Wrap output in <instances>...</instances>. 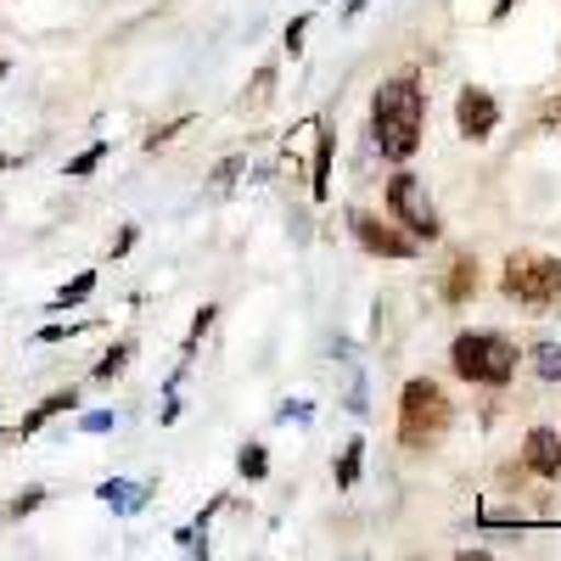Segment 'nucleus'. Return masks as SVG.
Segmentation results:
<instances>
[{"instance_id":"nucleus-19","label":"nucleus","mask_w":561,"mask_h":561,"mask_svg":"<svg viewBox=\"0 0 561 561\" xmlns=\"http://www.w3.org/2000/svg\"><path fill=\"white\" fill-rule=\"evenodd\" d=\"M102 158H107V147H90V152H84V158H73V169H68V174H73V180H79V174H90V169H96V163H102Z\"/></svg>"},{"instance_id":"nucleus-18","label":"nucleus","mask_w":561,"mask_h":561,"mask_svg":"<svg viewBox=\"0 0 561 561\" xmlns=\"http://www.w3.org/2000/svg\"><path fill=\"white\" fill-rule=\"evenodd\" d=\"M185 124H192V118H174V124H163V129H152V135H147V147L158 152V147H163V140H174V135H180Z\"/></svg>"},{"instance_id":"nucleus-4","label":"nucleus","mask_w":561,"mask_h":561,"mask_svg":"<svg viewBox=\"0 0 561 561\" xmlns=\"http://www.w3.org/2000/svg\"><path fill=\"white\" fill-rule=\"evenodd\" d=\"M505 293L528 304V309H550L561 298V259L550 253H511L505 259Z\"/></svg>"},{"instance_id":"nucleus-23","label":"nucleus","mask_w":561,"mask_h":561,"mask_svg":"<svg viewBox=\"0 0 561 561\" xmlns=\"http://www.w3.org/2000/svg\"><path fill=\"white\" fill-rule=\"evenodd\" d=\"M304 28H309V18H298V23L287 28V51H298V39H304Z\"/></svg>"},{"instance_id":"nucleus-2","label":"nucleus","mask_w":561,"mask_h":561,"mask_svg":"<svg viewBox=\"0 0 561 561\" xmlns=\"http://www.w3.org/2000/svg\"><path fill=\"white\" fill-rule=\"evenodd\" d=\"M449 365H455V377L478 382V388H505L517 377V343L500 332H460L449 348Z\"/></svg>"},{"instance_id":"nucleus-15","label":"nucleus","mask_w":561,"mask_h":561,"mask_svg":"<svg viewBox=\"0 0 561 561\" xmlns=\"http://www.w3.org/2000/svg\"><path fill=\"white\" fill-rule=\"evenodd\" d=\"M359 460H365V444H348V449H343V460H337V483H343V489H354V483H359Z\"/></svg>"},{"instance_id":"nucleus-8","label":"nucleus","mask_w":561,"mask_h":561,"mask_svg":"<svg viewBox=\"0 0 561 561\" xmlns=\"http://www.w3.org/2000/svg\"><path fill=\"white\" fill-rule=\"evenodd\" d=\"M523 466L534 478H561V438L550 427H534L528 444H523Z\"/></svg>"},{"instance_id":"nucleus-6","label":"nucleus","mask_w":561,"mask_h":561,"mask_svg":"<svg viewBox=\"0 0 561 561\" xmlns=\"http://www.w3.org/2000/svg\"><path fill=\"white\" fill-rule=\"evenodd\" d=\"M455 124H460L466 140H489L494 124H500V102L489 96V90L466 84V90H460V102H455Z\"/></svg>"},{"instance_id":"nucleus-12","label":"nucleus","mask_w":561,"mask_h":561,"mask_svg":"<svg viewBox=\"0 0 561 561\" xmlns=\"http://www.w3.org/2000/svg\"><path fill=\"white\" fill-rule=\"evenodd\" d=\"M332 192V129H320V147H314V197Z\"/></svg>"},{"instance_id":"nucleus-11","label":"nucleus","mask_w":561,"mask_h":561,"mask_svg":"<svg viewBox=\"0 0 561 561\" xmlns=\"http://www.w3.org/2000/svg\"><path fill=\"white\" fill-rule=\"evenodd\" d=\"M102 500H107L113 511H140V505H147V489H140V483H124V478H113V483H102Z\"/></svg>"},{"instance_id":"nucleus-14","label":"nucleus","mask_w":561,"mask_h":561,"mask_svg":"<svg viewBox=\"0 0 561 561\" xmlns=\"http://www.w3.org/2000/svg\"><path fill=\"white\" fill-rule=\"evenodd\" d=\"M534 370H539L545 382H561V348L556 343H539L534 348Z\"/></svg>"},{"instance_id":"nucleus-21","label":"nucleus","mask_w":561,"mask_h":561,"mask_svg":"<svg viewBox=\"0 0 561 561\" xmlns=\"http://www.w3.org/2000/svg\"><path fill=\"white\" fill-rule=\"evenodd\" d=\"M242 174V158H225L219 169H214V185H230V180H237Z\"/></svg>"},{"instance_id":"nucleus-16","label":"nucleus","mask_w":561,"mask_h":561,"mask_svg":"<svg viewBox=\"0 0 561 561\" xmlns=\"http://www.w3.org/2000/svg\"><path fill=\"white\" fill-rule=\"evenodd\" d=\"M90 287H96V275H90V270H84L79 280H68V287L57 293V309H68V304H84V298H90Z\"/></svg>"},{"instance_id":"nucleus-3","label":"nucleus","mask_w":561,"mask_h":561,"mask_svg":"<svg viewBox=\"0 0 561 561\" xmlns=\"http://www.w3.org/2000/svg\"><path fill=\"white\" fill-rule=\"evenodd\" d=\"M444 427H449V399H444V388H438L433 377L404 382V393H399V444L421 449V444H433Z\"/></svg>"},{"instance_id":"nucleus-1","label":"nucleus","mask_w":561,"mask_h":561,"mask_svg":"<svg viewBox=\"0 0 561 561\" xmlns=\"http://www.w3.org/2000/svg\"><path fill=\"white\" fill-rule=\"evenodd\" d=\"M421 118H427V96H421V84L410 73L404 79H388L377 90V102H370V135H377L382 158L404 163L421 147Z\"/></svg>"},{"instance_id":"nucleus-25","label":"nucleus","mask_w":561,"mask_h":561,"mask_svg":"<svg viewBox=\"0 0 561 561\" xmlns=\"http://www.w3.org/2000/svg\"><path fill=\"white\" fill-rule=\"evenodd\" d=\"M511 7H517V0H500V7H494V18H505V12H511Z\"/></svg>"},{"instance_id":"nucleus-24","label":"nucleus","mask_w":561,"mask_h":561,"mask_svg":"<svg viewBox=\"0 0 561 561\" xmlns=\"http://www.w3.org/2000/svg\"><path fill=\"white\" fill-rule=\"evenodd\" d=\"M34 505H39V489H28V494H23V500L12 505V517H23V511H34Z\"/></svg>"},{"instance_id":"nucleus-10","label":"nucleus","mask_w":561,"mask_h":561,"mask_svg":"<svg viewBox=\"0 0 561 561\" xmlns=\"http://www.w3.org/2000/svg\"><path fill=\"white\" fill-rule=\"evenodd\" d=\"M73 404H79V393H73V388H68V393H51V399H45V404H34V415H23V427H18V438L39 433L45 421H51V415H62V410H73Z\"/></svg>"},{"instance_id":"nucleus-7","label":"nucleus","mask_w":561,"mask_h":561,"mask_svg":"<svg viewBox=\"0 0 561 561\" xmlns=\"http://www.w3.org/2000/svg\"><path fill=\"white\" fill-rule=\"evenodd\" d=\"M348 225H354V237H359L365 253H382V259H410V253H415V237H399L393 225L370 219V214H354Z\"/></svg>"},{"instance_id":"nucleus-5","label":"nucleus","mask_w":561,"mask_h":561,"mask_svg":"<svg viewBox=\"0 0 561 561\" xmlns=\"http://www.w3.org/2000/svg\"><path fill=\"white\" fill-rule=\"evenodd\" d=\"M388 214L410 230L415 242H433L438 230H444V225H438V208L427 203V185H421L415 174H393V180H388Z\"/></svg>"},{"instance_id":"nucleus-9","label":"nucleus","mask_w":561,"mask_h":561,"mask_svg":"<svg viewBox=\"0 0 561 561\" xmlns=\"http://www.w3.org/2000/svg\"><path fill=\"white\" fill-rule=\"evenodd\" d=\"M472 293H478V259H455L449 275H444V298L449 304H466Z\"/></svg>"},{"instance_id":"nucleus-22","label":"nucleus","mask_w":561,"mask_h":561,"mask_svg":"<svg viewBox=\"0 0 561 561\" xmlns=\"http://www.w3.org/2000/svg\"><path fill=\"white\" fill-rule=\"evenodd\" d=\"M113 427V415L107 410H96V415H84V433H107Z\"/></svg>"},{"instance_id":"nucleus-20","label":"nucleus","mask_w":561,"mask_h":561,"mask_svg":"<svg viewBox=\"0 0 561 561\" xmlns=\"http://www.w3.org/2000/svg\"><path fill=\"white\" fill-rule=\"evenodd\" d=\"M270 84H275V68H259V79H253V107L270 102Z\"/></svg>"},{"instance_id":"nucleus-26","label":"nucleus","mask_w":561,"mask_h":561,"mask_svg":"<svg viewBox=\"0 0 561 561\" xmlns=\"http://www.w3.org/2000/svg\"><path fill=\"white\" fill-rule=\"evenodd\" d=\"M348 12H365V0H348Z\"/></svg>"},{"instance_id":"nucleus-17","label":"nucleus","mask_w":561,"mask_h":561,"mask_svg":"<svg viewBox=\"0 0 561 561\" xmlns=\"http://www.w3.org/2000/svg\"><path fill=\"white\" fill-rule=\"evenodd\" d=\"M129 354H135V343H129V337H124V343H118V348H113V354H107V359H102V365H96V377H102V382H107V377H118V370H124V365H129Z\"/></svg>"},{"instance_id":"nucleus-13","label":"nucleus","mask_w":561,"mask_h":561,"mask_svg":"<svg viewBox=\"0 0 561 561\" xmlns=\"http://www.w3.org/2000/svg\"><path fill=\"white\" fill-rule=\"evenodd\" d=\"M237 466H242V478H270V455H264V444H248L242 455H237Z\"/></svg>"}]
</instances>
